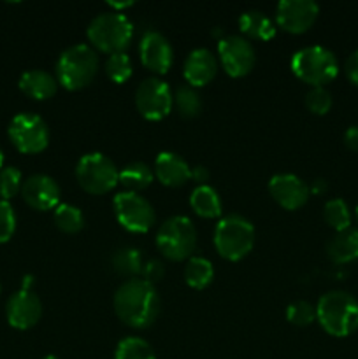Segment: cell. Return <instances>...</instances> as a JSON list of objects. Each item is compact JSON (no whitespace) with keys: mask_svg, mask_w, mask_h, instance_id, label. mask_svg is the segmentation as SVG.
<instances>
[{"mask_svg":"<svg viewBox=\"0 0 358 359\" xmlns=\"http://www.w3.org/2000/svg\"><path fill=\"white\" fill-rule=\"evenodd\" d=\"M112 305L119 321L135 330L150 328L160 314V297L154 286L137 277L116 290Z\"/></svg>","mask_w":358,"mask_h":359,"instance_id":"6da1fadb","label":"cell"},{"mask_svg":"<svg viewBox=\"0 0 358 359\" xmlns=\"http://www.w3.org/2000/svg\"><path fill=\"white\" fill-rule=\"evenodd\" d=\"M316 321L330 337L353 335L358 330V300L347 291H329L316 305Z\"/></svg>","mask_w":358,"mask_h":359,"instance_id":"7a4b0ae2","label":"cell"},{"mask_svg":"<svg viewBox=\"0 0 358 359\" xmlns=\"http://www.w3.org/2000/svg\"><path fill=\"white\" fill-rule=\"evenodd\" d=\"M55 70V77L60 86L69 91L83 90L97 76V53L88 44L70 46L58 56Z\"/></svg>","mask_w":358,"mask_h":359,"instance_id":"3957f363","label":"cell"},{"mask_svg":"<svg viewBox=\"0 0 358 359\" xmlns=\"http://www.w3.org/2000/svg\"><path fill=\"white\" fill-rule=\"evenodd\" d=\"M291 72L311 88H325L339 74L336 55L323 46H307L291 56Z\"/></svg>","mask_w":358,"mask_h":359,"instance_id":"277c9868","label":"cell"},{"mask_svg":"<svg viewBox=\"0 0 358 359\" xmlns=\"http://www.w3.org/2000/svg\"><path fill=\"white\" fill-rule=\"evenodd\" d=\"M255 226L246 217L230 214L218 221L214 228V248L227 262H241L255 245Z\"/></svg>","mask_w":358,"mask_h":359,"instance_id":"5b68a950","label":"cell"},{"mask_svg":"<svg viewBox=\"0 0 358 359\" xmlns=\"http://www.w3.org/2000/svg\"><path fill=\"white\" fill-rule=\"evenodd\" d=\"M88 41L98 51L125 53L133 39V25L123 13H102L88 25Z\"/></svg>","mask_w":358,"mask_h":359,"instance_id":"8992f818","label":"cell"},{"mask_svg":"<svg viewBox=\"0 0 358 359\" xmlns=\"http://www.w3.org/2000/svg\"><path fill=\"white\" fill-rule=\"evenodd\" d=\"M197 245V230L186 216H172L157 231V248L171 262L192 258Z\"/></svg>","mask_w":358,"mask_h":359,"instance_id":"52a82bcc","label":"cell"},{"mask_svg":"<svg viewBox=\"0 0 358 359\" xmlns=\"http://www.w3.org/2000/svg\"><path fill=\"white\" fill-rule=\"evenodd\" d=\"M76 179L90 195H105L118 184L119 170L114 161L102 153H88L77 161Z\"/></svg>","mask_w":358,"mask_h":359,"instance_id":"ba28073f","label":"cell"},{"mask_svg":"<svg viewBox=\"0 0 358 359\" xmlns=\"http://www.w3.org/2000/svg\"><path fill=\"white\" fill-rule=\"evenodd\" d=\"M11 142L25 154H37L49 144V128L41 116L34 112H20L7 126Z\"/></svg>","mask_w":358,"mask_h":359,"instance_id":"9c48e42d","label":"cell"},{"mask_svg":"<svg viewBox=\"0 0 358 359\" xmlns=\"http://www.w3.org/2000/svg\"><path fill=\"white\" fill-rule=\"evenodd\" d=\"M118 223L130 233H146L154 224V210L144 196L133 191H121L112 200Z\"/></svg>","mask_w":358,"mask_h":359,"instance_id":"30bf717a","label":"cell"},{"mask_svg":"<svg viewBox=\"0 0 358 359\" xmlns=\"http://www.w3.org/2000/svg\"><path fill=\"white\" fill-rule=\"evenodd\" d=\"M135 107L147 121H160L172 111V90L165 81L147 77L135 90Z\"/></svg>","mask_w":358,"mask_h":359,"instance_id":"8fae6325","label":"cell"},{"mask_svg":"<svg viewBox=\"0 0 358 359\" xmlns=\"http://www.w3.org/2000/svg\"><path fill=\"white\" fill-rule=\"evenodd\" d=\"M218 56L221 67L230 77H244L253 70L256 62L255 48L239 35H227L218 41Z\"/></svg>","mask_w":358,"mask_h":359,"instance_id":"7c38bea8","label":"cell"},{"mask_svg":"<svg viewBox=\"0 0 358 359\" xmlns=\"http://www.w3.org/2000/svg\"><path fill=\"white\" fill-rule=\"evenodd\" d=\"M319 14L318 4L312 0H281L276 7L279 28L288 34H304L316 23Z\"/></svg>","mask_w":358,"mask_h":359,"instance_id":"4fadbf2b","label":"cell"},{"mask_svg":"<svg viewBox=\"0 0 358 359\" xmlns=\"http://www.w3.org/2000/svg\"><path fill=\"white\" fill-rule=\"evenodd\" d=\"M140 63L151 72L164 76L174 63V51L171 42L157 30H147L139 42Z\"/></svg>","mask_w":358,"mask_h":359,"instance_id":"5bb4252c","label":"cell"},{"mask_svg":"<svg viewBox=\"0 0 358 359\" xmlns=\"http://www.w3.org/2000/svg\"><path fill=\"white\" fill-rule=\"evenodd\" d=\"M269 193L274 202L286 210H297L309 200V186L293 174H277L270 177Z\"/></svg>","mask_w":358,"mask_h":359,"instance_id":"9a60e30c","label":"cell"},{"mask_svg":"<svg viewBox=\"0 0 358 359\" xmlns=\"http://www.w3.org/2000/svg\"><path fill=\"white\" fill-rule=\"evenodd\" d=\"M7 323L16 330H28L39 323L42 304L34 291L20 290L11 294L6 304Z\"/></svg>","mask_w":358,"mask_h":359,"instance_id":"2e32d148","label":"cell"},{"mask_svg":"<svg viewBox=\"0 0 358 359\" xmlns=\"http://www.w3.org/2000/svg\"><path fill=\"white\" fill-rule=\"evenodd\" d=\"M21 196L25 202L35 210H51L60 205V191L58 182L46 174H34L25 179L21 186Z\"/></svg>","mask_w":358,"mask_h":359,"instance_id":"e0dca14e","label":"cell"},{"mask_svg":"<svg viewBox=\"0 0 358 359\" xmlns=\"http://www.w3.org/2000/svg\"><path fill=\"white\" fill-rule=\"evenodd\" d=\"M218 74V60L209 49L199 48L193 49L185 60L183 65V76L186 83L192 88H202L209 84Z\"/></svg>","mask_w":358,"mask_h":359,"instance_id":"ac0fdd59","label":"cell"},{"mask_svg":"<svg viewBox=\"0 0 358 359\" xmlns=\"http://www.w3.org/2000/svg\"><path fill=\"white\" fill-rule=\"evenodd\" d=\"M153 174L164 186L179 188L192 179V167L179 154L164 151L154 160Z\"/></svg>","mask_w":358,"mask_h":359,"instance_id":"d6986e66","label":"cell"},{"mask_svg":"<svg viewBox=\"0 0 358 359\" xmlns=\"http://www.w3.org/2000/svg\"><path fill=\"white\" fill-rule=\"evenodd\" d=\"M18 86L27 97L34 98V100H48L58 90V81L46 70L32 69L21 74Z\"/></svg>","mask_w":358,"mask_h":359,"instance_id":"ffe728a7","label":"cell"},{"mask_svg":"<svg viewBox=\"0 0 358 359\" xmlns=\"http://www.w3.org/2000/svg\"><path fill=\"white\" fill-rule=\"evenodd\" d=\"M326 256L336 265H346L358 259V228L337 231L336 237L326 244Z\"/></svg>","mask_w":358,"mask_h":359,"instance_id":"44dd1931","label":"cell"},{"mask_svg":"<svg viewBox=\"0 0 358 359\" xmlns=\"http://www.w3.org/2000/svg\"><path fill=\"white\" fill-rule=\"evenodd\" d=\"M239 28L244 35L255 41H270L276 35V23L262 11H246L239 18Z\"/></svg>","mask_w":358,"mask_h":359,"instance_id":"7402d4cb","label":"cell"},{"mask_svg":"<svg viewBox=\"0 0 358 359\" xmlns=\"http://www.w3.org/2000/svg\"><path fill=\"white\" fill-rule=\"evenodd\" d=\"M190 205H192L193 212L206 219H216L221 216V198L218 195L216 189L209 184L197 186L190 195Z\"/></svg>","mask_w":358,"mask_h":359,"instance_id":"603a6c76","label":"cell"},{"mask_svg":"<svg viewBox=\"0 0 358 359\" xmlns=\"http://www.w3.org/2000/svg\"><path fill=\"white\" fill-rule=\"evenodd\" d=\"M153 179L154 174L150 165H146L144 161H133L119 170L118 184H123L126 191L137 193L140 189H146L153 182Z\"/></svg>","mask_w":358,"mask_h":359,"instance_id":"cb8c5ba5","label":"cell"},{"mask_svg":"<svg viewBox=\"0 0 358 359\" xmlns=\"http://www.w3.org/2000/svg\"><path fill=\"white\" fill-rule=\"evenodd\" d=\"M214 279L213 263L202 256H192L185 266V280L193 290H206Z\"/></svg>","mask_w":358,"mask_h":359,"instance_id":"d4e9b609","label":"cell"},{"mask_svg":"<svg viewBox=\"0 0 358 359\" xmlns=\"http://www.w3.org/2000/svg\"><path fill=\"white\" fill-rule=\"evenodd\" d=\"M142 255L139 249L133 248H121L112 255V269L119 273V276L130 277L135 279L142 272Z\"/></svg>","mask_w":358,"mask_h":359,"instance_id":"484cf974","label":"cell"},{"mask_svg":"<svg viewBox=\"0 0 358 359\" xmlns=\"http://www.w3.org/2000/svg\"><path fill=\"white\" fill-rule=\"evenodd\" d=\"M172 105L178 109L183 118H197L202 111V100L195 88L183 84L172 93Z\"/></svg>","mask_w":358,"mask_h":359,"instance_id":"4316f807","label":"cell"},{"mask_svg":"<svg viewBox=\"0 0 358 359\" xmlns=\"http://www.w3.org/2000/svg\"><path fill=\"white\" fill-rule=\"evenodd\" d=\"M53 219H55L56 228L63 233H77L83 230L84 226V216L81 212L79 207L72 205V203H60L53 212Z\"/></svg>","mask_w":358,"mask_h":359,"instance_id":"83f0119b","label":"cell"},{"mask_svg":"<svg viewBox=\"0 0 358 359\" xmlns=\"http://www.w3.org/2000/svg\"><path fill=\"white\" fill-rule=\"evenodd\" d=\"M323 219L336 231L351 228V210L343 198H332L323 207Z\"/></svg>","mask_w":358,"mask_h":359,"instance_id":"f1b7e54d","label":"cell"},{"mask_svg":"<svg viewBox=\"0 0 358 359\" xmlns=\"http://www.w3.org/2000/svg\"><path fill=\"white\" fill-rule=\"evenodd\" d=\"M114 359H157L150 344L139 337H126L116 346Z\"/></svg>","mask_w":358,"mask_h":359,"instance_id":"f546056e","label":"cell"},{"mask_svg":"<svg viewBox=\"0 0 358 359\" xmlns=\"http://www.w3.org/2000/svg\"><path fill=\"white\" fill-rule=\"evenodd\" d=\"M132 60L126 53H116V55H109L107 62H105V74L109 79L116 84H123L132 77Z\"/></svg>","mask_w":358,"mask_h":359,"instance_id":"4dcf8cb0","label":"cell"},{"mask_svg":"<svg viewBox=\"0 0 358 359\" xmlns=\"http://www.w3.org/2000/svg\"><path fill=\"white\" fill-rule=\"evenodd\" d=\"M23 179L21 172L16 167H2L0 168V200L9 202L13 196H16L21 191Z\"/></svg>","mask_w":358,"mask_h":359,"instance_id":"1f68e13d","label":"cell"},{"mask_svg":"<svg viewBox=\"0 0 358 359\" xmlns=\"http://www.w3.org/2000/svg\"><path fill=\"white\" fill-rule=\"evenodd\" d=\"M305 107L316 116H325L326 112H330L332 109V95L326 88H311V90L305 93Z\"/></svg>","mask_w":358,"mask_h":359,"instance_id":"d6a6232c","label":"cell"},{"mask_svg":"<svg viewBox=\"0 0 358 359\" xmlns=\"http://www.w3.org/2000/svg\"><path fill=\"white\" fill-rule=\"evenodd\" d=\"M288 323L295 326H309L316 321V307H312L309 302L298 300L288 305L286 309Z\"/></svg>","mask_w":358,"mask_h":359,"instance_id":"836d02e7","label":"cell"},{"mask_svg":"<svg viewBox=\"0 0 358 359\" xmlns=\"http://www.w3.org/2000/svg\"><path fill=\"white\" fill-rule=\"evenodd\" d=\"M16 230V214L7 200H0V244L11 241Z\"/></svg>","mask_w":358,"mask_h":359,"instance_id":"e575fe53","label":"cell"},{"mask_svg":"<svg viewBox=\"0 0 358 359\" xmlns=\"http://www.w3.org/2000/svg\"><path fill=\"white\" fill-rule=\"evenodd\" d=\"M140 276H142V279L147 280L150 284H154L165 276V269L158 259H151V262L144 263Z\"/></svg>","mask_w":358,"mask_h":359,"instance_id":"d590c367","label":"cell"},{"mask_svg":"<svg viewBox=\"0 0 358 359\" xmlns=\"http://www.w3.org/2000/svg\"><path fill=\"white\" fill-rule=\"evenodd\" d=\"M344 72H346L347 81L358 86V49L347 56L346 63H344Z\"/></svg>","mask_w":358,"mask_h":359,"instance_id":"8d00e7d4","label":"cell"},{"mask_svg":"<svg viewBox=\"0 0 358 359\" xmlns=\"http://www.w3.org/2000/svg\"><path fill=\"white\" fill-rule=\"evenodd\" d=\"M344 144L350 151L358 153V126H350L344 133Z\"/></svg>","mask_w":358,"mask_h":359,"instance_id":"74e56055","label":"cell"},{"mask_svg":"<svg viewBox=\"0 0 358 359\" xmlns=\"http://www.w3.org/2000/svg\"><path fill=\"white\" fill-rule=\"evenodd\" d=\"M192 179L199 186L207 184V181H209V170L206 167H202V165H197V167L192 168Z\"/></svg>","mask_w":358,"mask_h":359,"instance_id":"f35d334b","label":"cell"},{"mask_svg":"<svg viewBox=\"0 0 358 359\" xmlns=\"http://www.w3.org/2000/svg\"><path fill=\"white\" fill-rule=\"evenodd\" d=\"M311 189L312 193H325L326 191V182L323 181V179H318V181H314V184H312Z\"/></svg>","mask_w":358,"mask_h":359,"instance_id":"ab89813d","label":"cell"},{"mask_svg":"<svg viewBox=\"0 0 358 359\" xmlns=\"http://www.w3.org/2000/svg\"><path fill=\"white\" fill-rule=\"evenodd\" d=\"M107 6L112 9H125V7L133 6V2H107Z\"/></svg>","mask_w":358,"mask_h":359,"instance_id":"60d3db41","label":"cell"},{"mask_svg":"<svg viewBox=\"0 0 358 359\" xmlns=\"http://www.w3.org/2000/svg\"><path fill=\"white\" fill-rule=\"evenodd\" d=\"M32 284H34V277H25L23 279V287H21V290H27V291H30V286Z\"/></svg>","mask_w":358,"mask_h":359,"instance_id":"b9f144b4","label":"cell"},{"mask_svg":"<svg viewBox=\"0 0 358 359\" xmlns=\"http://www.w3.org/2000/svg\"><path fill=\"white\" fill-rule=\"evenodd\" d=\"M2 165H4V153L2 149H0V168H2Z\"/></svg>","mask_w":358,"mask_h":359,"instance_id":"7bdbcfd3","label":"cell"},{"mask_svg":"<svg viewBox=\"0 0 358 359\" xmlns=\"http://www.w3.org/2000/svg\"><path fill=\"white\" fill-rule=\"evenodd\" d=\"M354 217H357V223H358V205H357V209H354Z\"/></svg>","mask_w":358,"mask_h":359,"instance_id":"ee69618b","label":"cell"},{"mask_svg":"<svg viewBox=\"0 0 358 359\" xmlns=\"http://www.w3.org/2000/svg\"><path fill=\"white\" fill-rule=\"evenodd\" d=\"M42 359H60V358H56V356H44Z\"/></svg>","mask_w":358,"mask_h":359,"instance_id":"f6af8a7d","label":"cell"},{"mask_svg":"<svg viewBox=\"0 0 358 359\" xmlns=\"http://www.w3.org/2000/svg\"><path fill=\"white\" fill-rule=\"evenodd\" d=\"M0 291H2V287H0Z\"/></svg>","mask_w":358,"mask_h":359,"instance_id":"bcb514c9","label":"cell"}]
</instances>
